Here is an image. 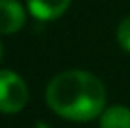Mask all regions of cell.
<instances>
[{
    "instance_id": "1",
    "label": "cell",
    "mask_w": 130,
    "mask_h": 128,
    "mask_svg": "<svg viewBox=\"0 0 130 128\" xmlns=\"http://www.w3.org/2000/svg\"><path fill=\"white\" fill-rule=\"evenodd\" d=\"M47 105L68 121H92L102 115L106 89L102 81L83 70H66L49 81Z\"/></svg>"
},
{
    "instance_id": "2",
    "label": "cell",
    "mask_w": 130,
    "mask_h": 128,
    "mask_svg": "<svg viewBox=\"0 0 130 128\" xmlns=\"http://www.w3.org/2000/svg\"><path fill=\"white\" fill-rule=\"evenodd\" d=\"M26 102V83L11 70H0V113H19Z\"/></svg>"
},
{
    "instance_id": "3",
    "label": "cell",
    "mask_w": 130,
    "mask_h": 128,
    "mask_svg": "<svg viewBox=\"0 0 130 128\" xmlns=\"http://www.w3.org/2000/svg\"><path fill=\"white\" fill-rule=\"evenodd\" d=\"M25 25V10L17 0H0V34H15Z\"/></svg>"
},
{
    "instance_id": "4",
    "label": "cell",
    "mask_w": 130,
    "mask_h": 128,
    "mask_svg": "<svg viewBox=\"0 0 130 128\" xmlns=\"http://www.w3.org/2000/svg\"><path fill=\"white\" fill-rule=\"evenodd\" d=\"M72 0H26L28 11L40 21H53L70 8Z\"/></svg>"
},
{
    "instance_id": "5",
    "label": "cell",
    "mask_w": 130,
    "mask_h": 128,
    "mask_svg": "<svg viewBox=\"0 0 130 128\" xmlns=\"http://www.w3.org/2000/svg\"><path fill=\"white\" fill-rule=\"evenodd\" d=\"M100 128H130V109L124 105H111L102 111Z\"/></svg>"
},
{
    "instance_id": "6",
    "label": "cell",
    "mask_w": 130,
    "mask_h": 128,
    "mask_svg": "<svg viewBox=\"0 0 130 128\" xmlns=\"http://www.w3.org/2000/svg\"><path fill=\"white\" fill-rule=\"evenodd\" d=\"M117 42L124 51L130 53V17L121 21V25L117 26Z\"/></svg>"
},
{
    "instance_id": "7",
    "label": "cell",
    "mask_w": 130,
    "mask_h": 128,
    "mask_svg": "<svg viewBox=\"0 0 130 128\" xmlns=\"http://www.w3.org/2000/svg\"><path fill=\"white\" fill-rule=\"evenodd\" d=\"M2 57H4V49H2V43H0V62H2Z\"/></svg>"
}]
</instances>
